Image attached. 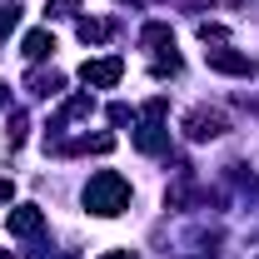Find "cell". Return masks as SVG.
Returning <instances> with one entry per match:
<instances>
[{
  "label": "cell",
  "mask_w": 259,
  "mask_h": 259,
  "mask_svg": "<svg viewBox=\"0 0 259 259\" xmlns=\"http://www.w3.org/2000/svg\"><path fill=\"white\" fill-rule=\"evenodd\" d=\"M135 150H140V155H164V150H169V130L145 115V125L135 130Z\"/></svg>",
  "instance_id": "6"
},
{
  "label": "cell",
  "mask_w": 259,
  "mask_h": 259,
  "mask_svg": "<svg viewBox=\"0 0 259 259\" xmlns=\"http://www.w3.org/2000/svg\"><path fill=\"white\" fill-rule=\"evenodd\" d=\"M125 204H130V180H125V175H115V169L90 175V185H85V209H90V214L115 220Z\"/></svg>",
  "instance_id": "1"
},
{
  "label": "cell",
  "mask_w": 259,
  "mask_h": 259,
  "mask_svg": "<svg viewBox=\"0 0 259 259\" xmlns=\"http://www.w3.org/2000/svg\"><path fill=\"white\" fill-rule=\"evenodd\" d=\"M10 194H15V185H10V180H0V204H10Z\"/></svg>",
  "instance_id": "16"
},
{
  "label": "cell",
  "mask_w": 259,
  "mask_h": 259,
  "mask_svg": "<svg viewBox=\"0 0 259 259\" xmlns=\"http://www.w3.org/2000/svg\"><path fill=\"white\" fill-rule=\"evenodd\" d=\"M15 25H20V10H15V5H0V40L15 30Z\"/></svg>",
  "instance_id": "14"
},
{
  "label": "cell",
  "mask_w": 259,
  "mask_h": 259,
  "mask_svg": "<svg viewBox=\"0 0 259 259\" xmlns=\"http://www.w3.org/2000/svg\"><path fill=\"white\" fill-rule=\"evenodd\" d=\"M20 50H25V60H45V55L55 50V35L50 30H30L25 40H20Z\"/></svg>",
  "instance_id": "7"
},
{
  "label": "cell",
  "mask_w": 259,
  "mask_h": 259,
  "mask_svg": "<svg viewBox=\"0 0 259 259\" xmlns=\"http://www.w3.org/2000/svg\"><path fill=\"white\" fill-rule=\"evenodd\" d=\"M204 60H209V70H214V75H244V80H249V75H259V65L249 60L244 50H204Z\"/></svg>",
  "instance_id": "4"
},
{
  "label": "cell",
  "mask_w": 259,
  "mask_h": 259,
  "mask_svg": "<svg viewBox=\"0 0 259 259\" xmlns=\"http://www.w3.org/2000/svg\"><path fill=\"white\" fill-rule=\"evenodd\" d=\"M0 259H10V254H5V249H0Z\"/></svg>",
  "instance_id": "19"
},
{
  "label": "cell",
  "mask_w": 259,
  "mask_h": 259,
  "mask_svg": "<svg viewBox=\"0 0 259 259\" xmlns=\"http://www.w3.org/2000/svg\"><path fill=\"white\" fill-rule=\"evenodd\" d=\"M140 45H150V50H175V30L155 20V25H145V30H140Z\"/></svg>",
  "instance_id": "9"
},
{
  "label": "cell",
  "mask_w": 259,
  "mask_h": 259,
  "mask_svg": "<svg viewBox=\"0 0 259 259\" xmlns=\"http://www.w3.org/2000/svg\"><path fill=\"white\" fill-rule=\"evenodd\" d=\"M5 105H10V85H0V110H5Z\"/></svg>",
  "instance_id": "18"
},
{
  "label": "cell",
  "mask_w": 259,
  "mask_h": 259,
  "mask_svg": "<svg viewBox=\"0 0 259 259\" xmlns=\"http://www.w3.org/2000/svg\"><path fill=\"white\" fill-rule=\"evenodd\" d=\"M115 150V135H80L70 145V155H110Z\"/></svg>",
  "instance_id": "8"
},
{
  "label": "cell",
  "mask_w": 259,
  "mask_h": 259,
  "mask_svg": "<svg viewBox=\"0 0 259 259\" xmlns=\"http://www.w3.org/2000/svg\"><path fill=\"white\" fill-rule=\"evenodd\" d=\"M25 125H30V120H25V115H10V150H15V145H20V140H25Z\"/></svg>",
  "instance_id": "15"
},
{
  "label": "cell",
  "mask_w": 259,
  "mask_h": 259,
  "mask_svg": "<svg viewBox=\"0 0 259 259\" xmlns=\"http://www.w3.org/2000/svg\"><path fill=\"white\" fill-rule=\"evenodd\" d=\"M75 35H80L85 45H100V40H110V20H80Z\"/></svg>",
  "instance_id": "10"
},
{
  "label": "cell",
  "mask_w": 259,
  "mask_h": 259,
  "mask_svg": "<svg viewBox=\"0 0 259 259\" xmlns=\"http://www.w3.org/2000/svg\"><path fill=\"white\" fill-rule=\"evenodd\" d=\"M100 259H135V249H110V254H100Z\"/></svg>",
  "instance_id": "17"
},
{
  "label": "cell",
  "mask_w": 259,
  "mask_h": 259,
  "mask_svg": "<svg viewBox=\"0 0 259 259\" xmlns=\"http://www.w3.org/2000/svg\"><path fill=\"white\" fill-rule=\"evenodd\" d=\"M199 40H204V45H225L229 30H225V25H209V20H204V25H199Z\"/></svg>",
  "instance_id": "13"
},
{
  "label": "cell",
  "mask_w": 259,
  "mask_h": 259,
  "mask_svg": "<svg viewBox=\"0 0 259 259\" xmlns=\"http://www.w3.org/2000/svg\"><path fill=\"white\" fill-rule=\"evenodd\" d=\"M60 75H55V70H50V75H30V95H60Z\"/></svg>",
  "instance_id": "12"
},
{
  "label": "cell",
  "mask_w": 259,
  "mask_h": 259,
  "mask_svg": "<svg viewBox=\"0 0 259 259\" xmlns=\"http://www.w3.org/2000/svg\"><path fill=\"white\" fill-rule=\"evenodd\" d=\"M120 75H125V60H120V55H100V60H85V65H80V80L95 85V90L120 85Z\"/></svg>",
  "instance_id": "2"
},
{
  "label": "cell",
  "mask_w": 259,
  "mask_h": 259,
  "mask_svg": "<svg viewBox=\"0 0 259 259\" xmlns=\"http://www.w3.org/2000/svg\"><path fill=\"white\" fill-rule=\"evenodd\" d=\"M90 110H95V100H90V95H75V100H65V110H60V125H65V120H85Z\"/></svg>",
  "instance_id": "11"
},
{
  "label": "cell",
  "mask_w": 259,
  "mask_h": 259,
  "mask_svg": "<svg viewBox=\"0 0 259 259\" xmlns=\"http://www.w3.org/2000/svg\"><path fill=\"white\" fill-rule=\"evenodd\" d=\"M5 225L15 239H35L40 229H45V214H40V204H15L10 214H5Z\"/></svg>",
  "instance_id": "5"
},
{
  "label": "cell",
  "mask_w": 259,
  "mask_h": 259,
  "mask_svg": "<svg viewBox=\"0 0 259 259\" xmlns=\"http://www.w3.org/2000/svg\"><path fill=\"white\" fill-rule=\"evenodd\" d=\"M225 130H229V120L220 110H204V105H199V110L185 115V135H190V140H220Z\"/></svg>",
  "instance_id": "3"
}]
</instances>
